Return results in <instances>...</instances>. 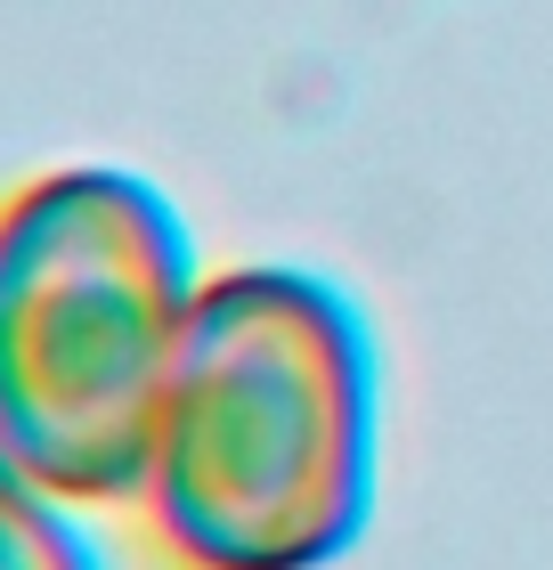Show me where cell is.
<instances>
[{
	"instance_id": "3957f363",
	"label": "cell",
	"mask_w": 553,
	"mask_h": 570,
	"mask_svg": "<svg viewBox=\"0 0 553 570\" xmlns=\"http://www.w3.org/2000/svg\"><path fill=\"white\" fill-rule=\"evenodd\" d=\"M73 513L82 505H66L58 489H41L0 449V570H107L98 538L73 522Z\"/></svg>"
},
{
	"instance_id": "6da1fadb",
	"label": "cell",
	"mask_w": 553,
	"mask_h": 570,
	"mask_svg": "<svg viewBox=\"0 0 553 570\" xmlns=\"http://www.w3.org/2000/svg\"><path fill=\"white\" fill-rule=\"evenodd\" d=\"M383 464V358L358 302L294 262L213 269L130 489L171 570H326Z\"/></svg>"
},
{
	"instance_id": "7a4b0ae2",
	"label": "cell",
	"mask_w": 553,
	"mask_h": 570,
	"mask_svg": "<svg viewBox=\"0 0 553 570\" xmlns=\"http://www.w3.org/2000/svg\"><path fill=\"white\" fill-rule=\"evenodd\" d=\"M204 294L147 171L49 164L0 196V449L66 505H130Z\"/></svg>"
}]
</instances>
